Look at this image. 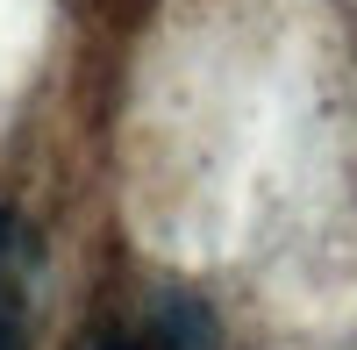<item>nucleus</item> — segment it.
Returning <instances> with one entry per match:
<instances>
[{"instance_id":"nucleus-1","label":"nucleus","mask_w":357,"mask_h":350,"mask_svg":"<svg viewBox=\"0 0 357 350\" xmlns=\"http://www.w3.org/2000/svg\"><path fill=\"white\" fill-rule=\"evenodd\" d=\"M22 314H29V243L15 215H0V350H22Z\"/></svg>"}]
</instances>
